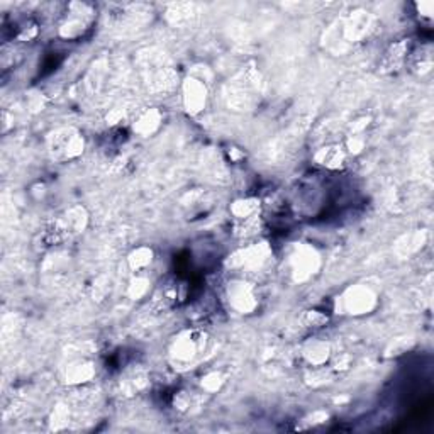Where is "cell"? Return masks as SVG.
<instances>
[{
    "label": "cell",
    "instance_id": "obj_1",
    "mask_svg": "<svg viewBox=\"0 0 434 434\" xmlns=\"http://www.w3.org/2000/svg\"><path fill=\"white\" fill-rule=\"evenodd\" d=\"M207 336L197 329H187L173 338L168 349L170 363L178 370L190 368L205 352Z\"/></svg>",
    "mask_w": 434,
    "mask_h": 434
},
{
    "label": "cell",
    "instance_id": "obj_2",
    "mask_svg": "<svg viewBox=\"0 0 434 434\" xmlns=\"http://www.w3.org/2000/svg\"><path fill=\"white\" fill-rule=\"evenodd\" d=\"M338 310L348 316H365L375 310L378 305V296L368 285H352L338 297Z\"/></svg>",
    "mask_w": 434,
    "mask_h": 434
},
{
    "label": "cell",
    "instance_id": "obj_3",
    "mask_svg": "<svg viewBox=\"0 0 434 434\" xmlns=\"http://www.w3.org/2000/svg\"><path fill=\"white\" fill-rule=\"evenodd\" d=\"M48 150L57 161H70L85 150V139L73 127H62L48 138Z\"/></svg>",
    "mask_w": 434,
    "mask_h": 434
},
{
    "label": "cell",
    "instance_id": "obj_4",
    "mask_svg": "<svg viewBox=\"0 0 434 434\" xmlns=\"http://www.w3.org/2000/svg\"><path fill=\"white\" fill-rule=\"evenodd\" d=\"M321 268V254L314 246L302 245L294 246L289 254V270L294 282H305L312 278Z\"/></svg>",
    "mask_w": 434,
    "mask_h": 434
},
{
    "label": "cell",
    "instance_id": "obj_5",
    "mask_svg": "<svg viewBox=\"0 0 434 434\" xmlns=\"http://www.w3.org/2000/svg\"><path fill=\"white\" fill-rule=\"evenodd\" d=\"M228 301L231 308L240 314H252L258 308V294L254 290V285L246 280L229 282Z\"/></svg>",
    "mask_w": 434,
    "mask_h": 434
},
{
    "label": "cell",
    "instance_id": "obj_6",
    "mask_svg": "<svg viewBox=\"0 0 434 434\" xmlns=\"http://www.w3.org/2000/svg\"><path fill=\"white\" fill-rule=\"evenodd\" d=\"M272 249L266 243H258V245H252L248 248H243L231 256V266L238 270H245V272H254L260 270L266 261H268Z\"/></svg>",
    "mask_w": 434,
    "mask_h": 434
},
{
    "label": "cell",
    "instance_id": "obj_7",
    "mask_svg": "<svg viewBox=\"0 0 434 434\" xmlns=\"http://www.w3.org/2000/svg\"><path fill=\"white\" fill-rule=\"evenodd\" d=\"M372 15L368 12H354V14L348 15L340 24V33L343 36L340 45L349 46L354 45V43H360L368 34V31L372 29Z\"/></svg>",
    "mask_w": 434,
    "mask_h": 434
},
{
    "label": "cell",
    "instance_id": "obj_8",
    "mask_svg": "<svg viewBox=\"0 0 434 434\" xmlns=\"http://www.w3.org/2000/svg\"><path fill=\"white\" fill-rule=\"evenodd\" d=\"M92 24V10L87 6L80 3H71V12L66 15L59 27V34L65 39H77L85 34Z\"/></svg>",
    "mask_w": 434,
    "mask_h": 434
},
{
    "label": "cell",
    "instance_id": "obj_9",
    "mask_svg": "<svg viewBox=\"0 0 434 434\" xmlns=\"http://www.w3.org/2000/svg\"><path fill=\"white\" fill-rule=\"evenodd\" d=\"M182 102L190 115L201 114L207 106V87L201 78L189 77L182 83Z\"/></svg>",
    "mask_w": 434,
    "mask_h": 434
},
{
    "label": "cell",
    "instance_id": "obj_10",
    "mask_svg": "<svg viewBox=\"0 0 434 434\" xmlns=\"http://www.w3.org/2000/svg\"><path fill=\"white\" fill-rule=\"evenodd\" d=\"M331 358H333V348L328 341L310 340L302 346V360H304L310 368L328 365Z\"/></svg>",
    "mask_w": 434,
    "mask_h": 434
},
{
    "label": "cell",
    "instance_id": "obj_11",
    "mask_svg": "<svg viewBox=\"0 0 434 434\" xmlns=\"http://www.w3.org/2000/svg\"><path fill=\"white\" fill-rule=\"evenodd\" d=\"M95 377V365L94 361L87 360V358H78V360L71 361L65 370V378L70 385L75 387H82V385L89 384L92 378Z\"/></svg>",
    "mask_w": 434,
    "mask_h": 434
},
{
    "label": "cell",
    "instance_id": "obj_12",
    "mask_svg": "<svg viewBox=\"0 0 434 434\" xmlns=\"http://www.w3.org/2000/svg\"><path fill=\"white\" fill-rule=\"evenodd\" d=\"M346 154H348V151L345 150V146L328 145V146H322L321 150L316 151L314 160L317 161V165L324 166V168H328V170H340L345 166Z\"/></svg>",
    "mask_w": 434,
    "mask_h": 434
},
{
    "label": "cell",
    "instance_id": "obj_13",
    "mask_svg": "<svg viewBox=\"0 0 434 434\" xmlns=\"http://www.w3.org/2000/svg\"><path fill=\"white\" fill-rule=\"evenodd\" d=\"M163 122V115L158 109H145L138 114V117L133 122V131L139 136L150 138L151 134L160 129Z\"/></svg>",
    "mask_w": 434,
    "mask_h": 434
},
{
    "label": "cell",
    "instance_id": "obj_14",
    "mask_svg": "<svg viewBox=\"0 0 434 434\" xmlns=\"http://www.w3.org/2000/svg\"><path fill=\"white\" fill-rule=\"evenodd\" d=\"M62 222L65 224L66 231H68L71 236H73V234L83 233V231H85L87 224H89V214H87L85 207L75 205L66 210L65 216H63L62 219Z\"/></svg>",
    "mask_w": 434,
    "mask_h": 434
},
{
    "label": "cell",
    "instance_id": "obj_15",
    "mask_svg": "<svg viewBox=\"0 0 434 434\" xmlns=\"http://www.w3.org/2000/svg\"><path fill=\"white\" fill-rule=\"evenodd\" d=\"M146 385H148V375L141 368L131 370L124 378H121V392H124L126 396H136L146 389Z\"/></svg>",
    "mask_w": 434,
    "mask_h": 434
},
{
    "label": "cell",
    "instance_id": "obj_16",
    "mask_svg": "<svg viewBox=\"0 0 434 434\" xmlns=\"http://www.w3.org/2000/svg\"><path fill=\"white\" fill-rule=\"evenodd\" d=\"M154 253L150 246H138L127 256V263H129V268L134 273H145V270L151 266L153 263Z\"/></svg>",
    "mask_w": 434,
    "mask_h": 434
},
{
    "label": "cell",
    "instance_id": "obj_17",
    "mask_svg": "<svg viewBox=\"0 0 434 434\" xmlns=\"http://www.w3.org/2000/svg\"><path fill=\"white\" fill-rule=\"evenodd\" d=\"M260 212V201L258 198H240L231 205V214L234 221H246V219L256 217Z\"/></svg>",
    "mask_w": 434,
    "mask_h": 434
},
{
    "label": "cell",
    "instance_id": "obj_18",
    "mask_svg": "<svg viewBox=\"0 0 434 434\" xmlns=\"http://www.w3.org/2000/svg\"><path fill=\"white\" fill-rule=\"evenodd\" d=\"M405 55H407V45H405L404 41H400V43H397V45H393L387 51V55H385L384 70H387V71L399 70V66L402 65V63H404Z\"/></svg>",
    "mask_w": 434,
    "mask_h": 434
},
{
    "label": "cell",
    "instance_id": "obj_19",
    "mask_svg": "<svg viewBox=\"0 0 434 434\" xmlns=\"http://www.w3.org/2000/svg\"><path fill=\"white\" fill-rule=\"evenodd\" d=\"M71 423V412L68 409V405L59 404L53 409L50 417V426L53 431H65L68 429V426Z\"/></svg>",
    "mask_w": 434,
    "mask_h": 434
},
{
    "label": "cell",
    "instance_id": "obj_20",
    "mask_svg": "<svg viewBox=\"0 0 434 434\" xmlns=\"http://www.w3.org/2000/svg\"><path fill=\"white\" fill-rule=\"evenodd\" d=\"M148 289H150L148 277L143 273H136L133 277V280L129 282V287H127V296L133 298V301H139V298L146 296Z\"/></svg>",
    "mask_w": 434,
    "mask_h": 434
},
{
    "label": "cell",
    "instance_id": "obj_21",
    "mask_svg": "<svg viewBox=\"0 0 434 434\" xmlns=\"http://www.w3.org/2000/svg\"><path fill=\"white\" fill-rule=\"evenodd\" d=\"M224 382H226L224 377H222L219 372H209V373H207V375L202 377L201 385H202V389L205 390V392L216 393V392H219V390L222 389Z\"/></svg>",
    "mask_w": 434,
    "mask_h": 434
},
{
    "label": "cell",
    "instance_id": "obj_22",
    "mask_svg": "<svg viewBox=\"0 0 434 434\" xmlns=\"http://www.w3.org/2000/svg\"><path fill=\"white\" fill-rule=\"evenodd\" d=\"M328 321H329L328 314L322 312V310L310 309L304 314V322L308 328H322V326H324Z\"/></svg>",
    "mask_w": 434,
    "mask_h": 434
},
{
    "label": "cell",
    "instance_id": "obj_23",
    "mask_svg": "<svg viewBox=\"0 0 434 434\" xmlns=\"http://www.w3.org/2000/svg\"><path fill=\"white\" fill-rule=\"evenodd\" d=\"M194 15L192 6L189 3H178V6H173V10H170V19L175 24H182L190 21V17Z\"/></svg>",
    "mask_w": 434,
    "mask_h": 434
},
{
    "label": "cell",
    "instance_id": "obj_24",
    "mask_svg": "<svg viewBox=\"0 0 434 434\" xmlns=\"http://www.w3.org/2000/svg\"><path fill=\"white\" fill-rule=\"evenodd\" d=\"M190 405H192V396L189 392H180L175 396V407L180 409V411H189Z\"/></svg>",
    "mask_w": 434,
    "mask_h": 434
},
{
    "label": "cell",
    "instance_id": "obj_25",
    "mask_svg": "<svg viewBox=\"0 0 434 434\" xmlns=\"http://www.w3.org/2000/svg\"><path fill=\"white\" fill-rule=\"evenodd\" d=\"M326 419H328V414L317 411V412H314L312 416H309L308 419H305V424L301 426V428L302 429H304V428H312V426H316V424H322Z\"/></svg>",
    "mask_w": 434,
    "mask_h": 434
},
{
    "label": "cell",
    "instance_id": "obj_26",
    "mask_svg": "<svg viewBox=\"0 0 434 434\" xmlns=\"http://www.w3.org/2000/svg\"><path fill=\"white\" fill-rule=\"evenodd\" d=\"M417 9H419L421 15H424L426 19H429V21H431V19H433V9H434L433 2H421V3H417Z\"/></svg>",
    "mask_w": 434,
    "mask_h": 434
}]
</instances>
